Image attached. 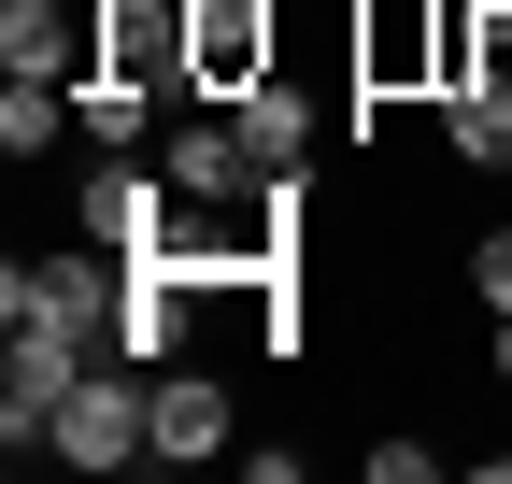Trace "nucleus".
Returning a JSON list of instances; mask_svg holds the SVG:
<instances>
[{
    "label": "nucleus",
    "mask_w": 512,
    "mask_h": 484,
    "mask_svg": "<svg viewBox=\"0 0 512 484\" xmlns=\"http://www.w3.org/2000/svg\"><path fill=\"white\" fill-rule=\"evenodd\" d=\"M86 371H100V328L29 314V328H15V356H0V442H15V456H43V442H57V399H72Z\"/></svg>",
    "instance_id": "1"
},
{
    "label": "nucleus",
    "mask_w": 512,
    "mask_h": 484,
    "mask_svg": "<svg viewBox=\"0 0 512 484\" xmlns=\"http://www.w3.org/2000/svg\"><path fill=\"white\" fill-rule=\"evenodd\" d=\"M114 299H128V257L72 228L57 257H15V271H0V328H29V314H57V328H114Z\"/></svg>",
    "instance_id": "2"
},
{
    "label": "nucleus",
    "mask_w": 512,
    "mask_h": 484,
    "mask_svg": "<svg viewBox=\"0 0 512 484\" xmlns=\"http://www.w3.org/2000/svg\"><path fill=\"white\" fill-rule=\"evenodd\" d=\"M256 72H285V0H185V86L242 100Z\"/></svg>",
    "instance_id": "3"
},
{
    "label": "nucleus",
    "mask_w": 512,
    "mask_h": 484,
    "mask_svg": "<svg viewBox=\"0 0 512 484\" xmlns=\"http://www.w3.org/2000/svg\"><path fill=\"white\" fill-rule=\"evenodd\" d=\"M72 228H86V242H114V257H143V242H171V228H185V186H171L157 157H100L86 186H72Z\"/></svg>",
    "instance_id": "4"
},
{
    "label": "nucleus",
    "mask_w": 512,
    "mask_h": 484,
    "mask_svg": "<svg viewBox=\"0 0 512 484\" xmlns=\"http://www.w3.org/2000/svg\"><path fill=\"white\" fill-rule=\"evenodd\" d=\"M0 72L15 86H86L100 72V15L86 0H0Z\"/></svg>",
    "instance_id": "5"
},
{
    "label": "nucleus",
    "mask_w": 512,
    "mask_h": 484,
    "mask_svg": "<svg viewBox=\"0 0 512 484\" xmlns=\"http://www.w3.org/2000/svg\"><path fill=\"white\" fill-rule=\"evenodd\" d=\"M214 456H242V399L214 371H157V456L143 470H214Z\"/></svg>",
    "instance_id": "6"
},
{
    "label": "nucleus",
    "mask_w": 512,
    "mask_h": 484,
    "mask_svg": "<svg viewBox=\"0 0 512 484\" xmlns=\"http://www.w3.org/2000/svg\"><path fill=\"white\" fill-rule=\"evenodd\" d=\"M157 171H171V186L185 200H256V143H242V114H185V129H157Z\"/></svg>",
    "instance_id": "7"
},
{
    "label": "nucleus",
    "mask_w": 512,
    "mask_h": 484,
    "mask_svg": "<svg viewBox=\"0 0 512 484\" xmlns=\"http://www.w3.org/2000/svg\"><path fill=\"white\" fill-rule=\"evenodd\" d=\"M228 114H242L256 171H299V157H313V129H328V100H313V86H285V72H256V86H242Z\"/></svg>",
    "instance_id": "8"
},
{
    "label": "nucleus",
    "mask_w": 512,
    "mask_h": 484,
    "mask_svg": "<svg viewBox=\"0 0 512 484\" xmlns=\"http://www.w3.org/2000/svg\"><path fill=\"white\" fill-rule=\"evenodd\" d=\"M72 114H86V143H100V157H143V143H157V114H171V86H143V72H86Z\"/></svg>",
    "instance_id": "9"
},
{
    "label": "nucleus",
    "mask_w": 512,
    "mask_h": 484,
    "mask_svg": "<svg viewBox=\"0 0 512 484\" xmlns=\"http://www.w3.org/2000/svg\"><path fill=\"white\" fill-rule=\"evenodd\" d=\"M441 143L470 171H512V86H441Z\"/></svg>",
    "instance_id": "10"
},
{
    "label": "nucleus",
    "mask_w": 512,
    "mask_h": 484,
    "mask_svg": "<svg viewBox=\"0 0 512 484\" xmlns=\"http://www.w3.org/2000/svg\"><path fill=\"white\" fill-rule=\"evenodd\" d=\"M57 129H86V114H72V86H15V72H0V157H43Z\"/></svg>",
    "instance_id": "11"
},
{
    "label": "nucleus",
    "mask_w": 512,
    "mask_h": 484,
    "mask_svg": "<svg viewBox=\"0 0 512 484\" xmlns=\"http://www.w3.org/2000/svg\"><path fill=\"white\" fill-rule=\"evenodd\" d=\"M470 299H484V314H512V228L470 242Z\"/></svg>",
    "instance_id": "12"
},
{
    "label": "nucleus",
    "mask_w": 512,
    "mask_h": 484,
    "mask_svg": "<svg viewBox=\"0 0 512 484\" xmlns=\"http://www.w3.org/2000/svg\"><path fill=\"white\" fill-rule=\"evenodd\" d=\"M484 371H498V385H512V314H484Z\"/></svg>",
    "instance_id": "13"
}]
</instances>
